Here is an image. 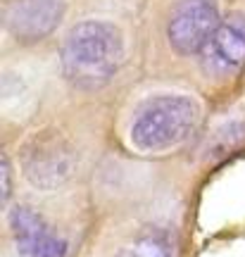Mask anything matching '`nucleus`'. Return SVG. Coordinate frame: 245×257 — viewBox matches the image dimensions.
<instances>
[{
	"label": "nucleus",
	"instance_id": "1",
	"mask_svg": "<svg viewBox=\"0 0 245 257\" xmlns=\"http://www.w3.org/2000/svg\"><path fill=\"white\" fill-rule=\"evenodd\" d=\"M124 60V38L109 22H81L67 34L60 50L64 79L81 88L98 91L107 86Z\"/></svg>",
	"mask_w": 245,
	"mask_h": 257
},
{
	"label": "nucleus",
	"instance_id": "2",
	"mask_svg": "<svg viewBox=\"0 0 245 257\" xmlns=\"http://www.w3.org/2000/svg\"><path fill=\"white\" fill-rule=\"evenodd\" d=\"M200 124V105L191 95H157L134 117L131 141L138 150L157 153L188 141Z\"/></svg>",
	"mask_w": 245,
	"mask_h": 257
},
{
	"label": "nucleus",
	"instance_id": "3",
	"mask_svg": "<svg viewBox=\"0 0 245 257\" xmlns=\"http://www.w3.org/2000/svg\"><path fill=\"white\" fill-rule=\"evenodd\" d=\"M24 174L38 188H57L72 179L76 169V153L55 131H41L24 146Z\"/></svg>",
	"mask_w": 245,
	"mask_h": 257
},
{
	"label": "nucleus",
	"instance_id": "4",
	"mask_svg": "<svg viewBox=\"0 0 245 257\" xmlns=\"http://www.w3.org/2000/svg\"><path fill=\"white\" fill-rule=\"evenodd\" d=\"M219 22L214 0H179L167 24V38L179 55H200Z\"/></svg>",
	"mask_w": 245,
	"mask_h": 257
},
{
	"label": "nucleus",
	"instance_id": "5",
	"mask_svg": "<svg viewBox=\"0 0 245 257\" xmlns=\"http://www.w3.org/2000/svg\"><path fill=\"white\" fill-rule=\"evenodd\" d=\"M202 69L214 79H231L245 69V17L228 15L200 53Z\"/></svg>",
	"mask_w": 245,
	"mask_h": 257
},
{
	"label": "nucleus",
	"instance_id": "6",
	"mask_svg": "<svg viewBox=\"0 0 245 257\" xmlns=\"http://www.w3.org/2000/svg\"><path fill=\"white\" fill-rule=\"evenodd\" d=\"M64 10V0H15L5 10V27L19 43H36L57 29Z\"/></svg>",
	"mask_w": 245,
	"mask_h": 257
},
{
	"label": "nucleus",
	"instance_id": "7",
	"mask_svg": "<svg viewBox=\"0 0 245 257\" xmlns=\"http://www.w3.org/2000/svg\"><path fill=\"white\" fill-rule=\"evenodd\" d=\"M10 229L17 243V250L24 257H64L67 240L57 236L43 214L29 205H17L10 210Z\"/></svg>",
	"mask_w": 245,
	"mask_h": 257
},
{
	"label": "nucleus",
	"instance_id": "8",
	"mask_svg": "<svg viewBox=\"0 0 245 257\" xmlns=\"http://www.w3.org/2000/svg\"><path fill=\"white\" fill-rule=\"evenodd\" d=\"M112 257H174L172 238L167 236V231H148L143 236H138L136 243H131L129 248L119 250Z\"/></svg>",
	"mask_w": 245,
	"mask_h": 257
},
{
	"label": "nucleus",
	"instance_id": "9",
	"mask_svg": "<svg viewBox=\"0 0 245 257\" xmlns=\"http://www.w3.org/2000/svg\"><path fill=\"white\" fill-rule=\"evenodd\" d=\"M0 181H3V202H8L12 195V172H10L8 157H3V162H0Z\"/></svg>",
	"mask_w": 245,
	"mask_h": 257
}]
</instances>
